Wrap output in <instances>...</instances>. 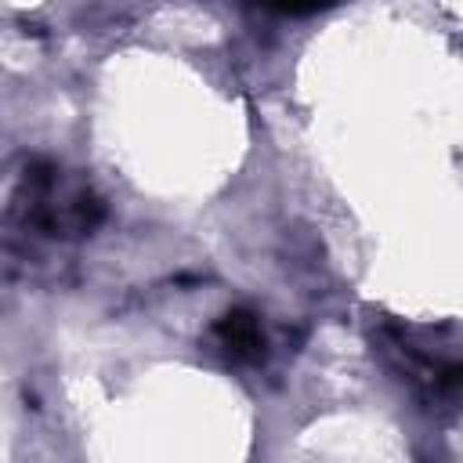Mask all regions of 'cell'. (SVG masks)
Listing matches in <instances>:
<instances>
[{
	"mask_svg": "<svg viewBox=\"0 0 463 463\" xmlns=\"http://www.w3.org/2000/svg\"><path fill=\"white\" fill-rule=\"evenodd\" d=\"M213 333H217L221 347H224L232 358H239V362H260V358H264V333H260V322H257V315L246 311V307H235V311L221 315V322H217Z\"/></svg>",
	"mask_w": 463,
	"mask_h": 463,
	"instance_id": "obj_1",
	"label": "cell"
}]
</instances>
